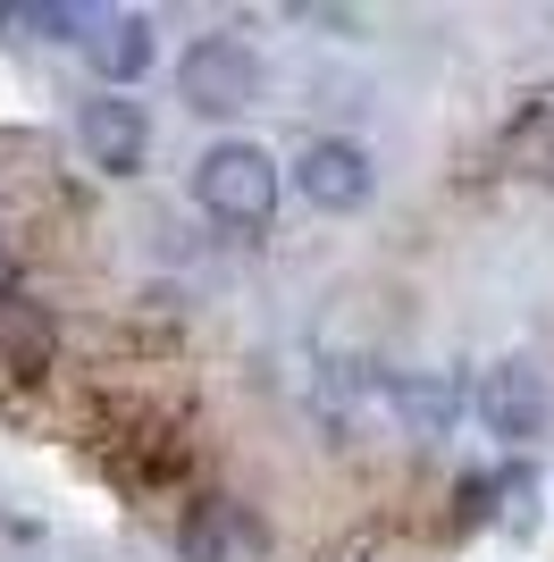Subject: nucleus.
Listing matches in <instances>:
<instances>
[{
  "label": "nucleus",
  "mask_w": 554,
  "mask_h": 562,
  "mask_svg": "<svg viewBox=\"0 0 554 562\" xmlns=\"http://www.w3.org/2000/svg\"><path fill=\"white\" fill-rule=\"evenodd\" d=\"M295 186L302 202H320V211H362L369 202V151L353 135H311L295 160Z\"/></svg>",
  "instance_id": "nucleus-4"
},
{
  "label": "nucleus",
  "mask_w": 554,
  "mask_h": 562,
  "mask_svg": "<svg viewBox=\"0 0 554 562\" xmlns=\"http://www.w3.org/2000/svg\"><path fill=\"white\" fill-rule=\"evenodd\" d=\"M85 59H92V76H101V93H126V85L152 68V18H143V9H101Z\"/></svg>",
  "instance_id": "nucleus-7"
},
{
  "label": "nucleus",
  "mask_w": 554,
  "mask_h": 562,
  "mask_svg": "<svg viewBox=\"0 0 554 562\" xmlns=\"http://www.w3.org/2000/svg\"><path fill=\"white\" fill-rule=\"evenodd\" d=\"M177 554L185 562H261V520L235 495H202L177 520Z\"/></svg>",
  "instance_id": "nucleus-5"
},
{
  "label": "nucleus",
  "mask_w": 554,
  "mask_h": 562,
  "mask_svg": "<svg viewBox=\"0 0 554 562\" xmlns=\"http://www.w3.org/2000/svg\"><path fill=\"white\" fill-rule=\"evenodd\" d=\"M76 143H85L110 177H126V168H143L152 117H143V101H126V93H92L85 110H76Z\"/></svg>",
  "instance_id": "nucleus-6"
},
{
  "label": "nucleus",
  "mask_w": 554,
  "mask_h": 562,
  "mask_svg": "<svg viewBox=\"0 0 554 562\" xmlns=\"http://www.w3.org/2000/svg\"><path fill=\"white\" fill-rule=\"evenodd\" d=\"M387 403H395V420H403V437H445L462 420V386L445 370H395Z\"/></svg>",
  "instance_id": "nucleus-8"
},
{
  "label": "nucleus",
  "mask_w": 554,
  "mask_h": 562,
  "mask_svg": "<svg viewBox=\"0 0 554 562\" xmlns=\"http://www.w3.org/2000/svg\"><path fill=\"white\" fill-rule=\"evenodd\" d=\"M546 370L538 361H496V370L479 378V420L487 437H512V446H530V437H546Z\"/></svg>",
  "instance_id": "nucleus-3"
},
{
  "label": "nucleus",
  "mask_w": 554,
  "mask_h": 562,
  "mask_svg": "<svg viewBox=\"0 0 554 562\" xmlns=\"http://www.w3.org/2000/svg\"><path fill=\"white\" fill-rule=\"evenodd\" d=\"M193 202H202L219 227L261 235V227H269V211H277V160L261 151V143H244V135L210 143L202 168H193Z\"/></svg>",
  "instance_id": "nucleus-1"
},
{
  "label": "nucleus",
  "mask_w": 554,
  "mask_h": 562,
  "mask_svg": "<svg viewBox=\"0 0 554 562\" xmlns=\"http://www.w3.org/2000/svg\"><path fill=\"white\" fill-rule=\"evenodd\" d=\"M51 345H59L51 311H43V303H25V294H0V378H34V370H51Z\"/></svg>",
  "instance_id": "nucleus-9"
},
{
  "label": "nucleus",
  "mask_w": 554,
  "mask_h": 562,
  "mask_svg": "<svg viewBox=\"0 0 554 562\" xmlns=\"http://www.w3.org/2000/svg\"><path fill=\"white\" fill-rule=\"evenodd\" d=\"M177 93L185 110L202 117H235L261 101V50L244 43V34H202V43L177 59Z\"/></svg>",
  "instance_id": "nucleus-2"
},
{
  "label": "nucleus",
  "mask_w": 554,
  "mask_h": 562,
  "mask_svg": "<svg viewBox=\"0 0 554 562\" xmlns=\"http://www.w3.org/2000/svg\"><path fill=\"white\" fill-rule=\"evenodd\" d=\"M496 151H505L512 177H546V186H554V85L512 110V126H505V143H496Z\"/></svg>",
  "instance_id": "nucleus-10"
}]
</instances>
